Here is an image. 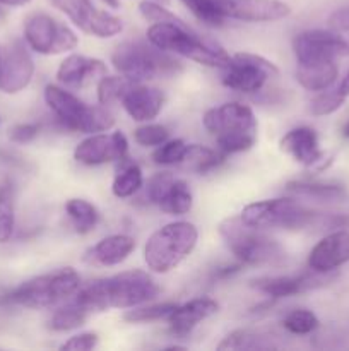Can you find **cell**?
Masks as SVG:
<instances>
[{
  "instance_id": "obj_28",
  "label": "cell",
  "mask_w": 349,
  "mask_h": 351,
  "mask_svg": "<svg viewBox=\"0 0 349 351\" xmlns=\"http://www.w3.org/2000/svg\"><path fill=\"white\" fill-rule=\"evenodd\" d=\"M127 158H123L120 163L118 173H116L115 180L112 184V192L115 197L118 199H127L132 197L133 194L140 191L144 184V177H142V170L137 163H132V161H125Z\"/></svg>"
},
{
  "instance_id": "obj_40",
  "label": "cell",
  "mask_w": 349,
  "mask_h": 351,
  "mask_svg": "<svg viewBox=\"0 0 349 351\" xmlns=\"http://www.w3.org/2000/svg\"><path fill=\"white\" fill-rule=\"evenodd\" d=\"M139 12L149 23H174V24H185L183 21L168 9H164L163 3L154 2V0H144L139 3Z\"/></svg>"
},
{
  "instance_id": "obj_19",
  "label": "cell",
  "mask_w": 349,
  "mask_h": 351,
  "mask_svg": "<svg viewBox=\"0 0 349 351\" xmlns=\"http://www.w3.org/2000/svg\"><path fill=\"white\" fill-rule=\"evenodd\" d=\"M135 122H151L161 113L164 105V95L157 88H149L135 82L120 101Z\"/></svg>"
},
{
  "instance_id": "obj_13",
  "label": "cell",
  "mask_w": 349,
  "mask_h": 351,
  "mask_svg": "<svg viewBox=\"0 0 349 351\" xmlns=\"http://www.w3.org/2000/svg\"><path fill=\"white\" fill-rule=\"evenodd\" d=\"M293 50L298 65H307L335 60L341 55L348 53L349 45L341 34L334 31L308 29L296 34L293 41Z\"/></svg>"
},
{
  "instance_id": "obj_42",
  "label": "cell",
  "mask_w": 349,
  "mask_h": 351,
  "mask_svg": "<svg viewBox=\"0 0 349 351\" xmlns=\"http://www.w3.org/2000/svg\"><path fill=\"white\" fill-rule=\"evenodd\" d=\"M38 134H40L38 123H17L9 130V139L17 144H27L36 139Z\"/></svg>"
},
{
  "instance_id": "obj_12",
  "label": "cell",
  "mask_w": 349,
  "mask_h": 351,
  "mask_svg": "<svg viewBox=\"0 0 349 351\" xmlns=\"http://www.w3.org/2000/svg\"><path fill=\"white\" fill-rule=\"evenodd\" d=\"M51 5L64 12L75 26L96 38H113L122 33L120 17L96 9L91 0H50Z\"/></svg>"
},
{
  "instance_id": "obj_26",
  "label": "cell",
  "mask_w": 349,
  "mask_h": 351,
  "mask_svg": "<svg viewBox=\"0 0 349 351\" xmlns=\"http://www.w3.org/2000/svg\"><path fill=\"white\" fill-rule=\"evenodd\" d=\"M89 315H91L89 311H86L75 298H72V300H65V304L53 312L48 321V328L55 332L74 331L86 324Z\"/></svg>"
},
{
  "instance_id": "obj_38",
  "label": "cell",
  "mask_w": 349,
  "mask_h": 351,
  "mask_svg": "<svg viewBox=\"0 0 349 351\" xmlns=\"http://www.w3.org/2000/svg\"><path fill=\"white\" fill-rule=\"evenodd\" d=\"M168 139H170V130L159 123H146L133 130V141L144 147L161 146Z\"/></svg>"
},
{
  "instance_id": "obj_22",
  "label": "cell",
  "mask_w": 349,
  "mask_h": 351,
  "mask_svg": "<svg viewBox=\"0 0 349 351\" xmlns=\"http://www.w3.org/2000/svg\"><path fill=\"white\" fill-rule=\"evenodd\" d=\"M324 274H318L311 271V274H301V276H276V278H259L250 283V287L259 290L260 293L267 297L279 300V298L293 297L305 290L317 287L322 281Z\"/></svg>"
},
{
  "instance_id": "obj_21",
  "label": "cell",
  "mask_w": 349,
  "mask_h": 351,
  "mask_svg": "<svg viewBox=\"0 0 349 351\" xmlns=\"http://www.w3.org/2000/svg\"><path fill=\"white\" fill-rule=\"evenodd\" d=\"M218 308V302H214L212 298H194L187 304L177 305L166 317V321L174 336H187L195 326L214 315Z\"/></svg>"
},
{
  "instance_id": "obj_41",
  "label": "cell",
  "mask_w": 349,
  "mask_h": 351,
  "mask_svg": "<svg viewBox=\"0 0 349 351\" xmlns=\"http://www.w3.org/2000/svg\"><path fill=\"white\" fill-rule=\"evenodd\" d=\"M99 343V338L96 332H81V335L72 336L68 341H65L60 346L62 350H70V351H89L96 348Z\"/></svg>"
},
{
  "instance_id": "obj_39",
  "label": "cell",
  "mask_w": 349,
  "mask_h": 351,
  "mask_svg": "<svg viewBox=\"0 0 349 351\" xmlns=\"http://www.w3.org/2000/svg\"><path fill=\"white\" fill-rule=\"evenodd\" d=\"M344 101L346 98L339 95L337 89H334V91H327V89H325V91H322L320 95L315 96V98L311 99V105H310L311 115L315 117L331 115V113L337 112V110L344 105Z\"/></svg>"
},
{
  "instance_id": "obj_34",
  "label": "cell",
  "mask_w": 349,
  "mask_h": 351,
  "mask_svg": "<svg viewBox=\"0 0 349 351\" xmlns=\"http://www.w3.org/2000/svg\"><path fill=\"white\" fill-rule=\"evenodd\" d=\"M272 348L270 343H266V338L255 335L250 329H236L229 332L224 339L218 345V350H263Z\"/></svg>"
},
{
  "instance_id": "obj_25",
  "label": "cell",
  "mask_w": 349,
  "mask_h": 351,
  "mask_svg": "<svg viewBox=\"0 0 349 351\" xmlns=\"http://www.w3.org/2000/svg\"><path fill=\"white\" fill-rule=\"evenodd\" d=\"M192 204H194V197H192V191L187 182L183 178H173L161 201L157 202V208L168 215L181 216L190 211Z\"/></svg>"
},
{
  "instance_id": "obj_45",
  "label": "cell",
  "mask_w": 349,
  "mask_h": 351,
  "mask_svg": "<svg viewBox=\"0 0 349 351\" xmlns=\"http://www.w3.org/2000/svg\"><path fill=\"white\" fill-rule=\"evenodd\" d=\"M335 89H337L339 95L344 96L346 99L349 98V71H348V74H346L344 77H342V81L339 82V86Z\"/></svg>"
},
{
  "instance_id": "obj_17",
  "label": "cell",
  "mask_w": 349,
  "mask_h": 351,
  "mask_svg": "<svg viewBox=\"0 0 349 351\" xmlns=\"http://www.w3.org/2000/svg\"><path fill=\"white\" fill-rule=\"evenodd\" d=\"M349 261V232L337 230L328 233L311 249L308 267L318 274H328Z\"/></svg>"
},
{
  "instance_id": "obj_9",
  "label": "cell",
  "mask_w": 349,
  "mask_h": 351,
  "mask_svg": "<svg viewBox=\"0 0 349 351\" xmlns=\"http://www.w3.org/2000/svg\"><path fill=\"white\" fill-rule=\"evenodd\" d=\"M240 218L246 225L259 230L281 228L296 232V230H303L307 226L313 225L318 219V215L301 206L294 199L277 197L245 206Z\"/></svg>"
},
{
  "instance_id": "obj_18",
  "label": "cell",
  "mask_w": 349,
  "mask_h": 351,
  "mask_svg": "<svg viewBox=\"0 0 349 351\" xmlns=\"http://www.w3.org/2000/svg\"><path fill=\"white\" fill-rule=\"evenodd\" d=\"M103 75H106L105 62L77 53L68 55L57 71L58 82L67 89H81L91 82H98Z\"/></svg>"
},
{
  "instance_id": "obj_30",
  "label": "cell",
  "mask_w": 349,
  "mask_h": 351,
  "mask_svg": "<svg viewBox=\"0 0 349 351\" xmlns=\"http://www.w3.org/2000/svg\"><path fill=\"white\" fill-rule=\"evenodd\" d=\"M65 213L70 218L75 232L81 233V235L92 232L99 221L98 209L84 199H68L67 204H65Z\"/></svg>"
},
{
  "instance_id": "obj_50",
  "label": "cell",
  "mask_w": 349,
  "mask_h": 351,
  "mask_svg": "<svg viewBox=\"0 0 349 351\" xmlns=\"http://www.w3.org/2000/svg\"><path fill=\"white\" fill-rule=\"evenodd\" d=\"M0 57H2V47H0Z\"/></svg>"
},
{
  "instance_id": "obj_31",
  "label": "cell",
  "mask_w": 349,
  "mask_h": 351,
  "mask_svg": "<svg viewBox=\"0 0 349 351\" xmlns=\"http://www.w3.org/2000/svg\"><path fill=\"white\" fill-rule=\"evenodd\" d=\"M16 189L10 180L0 184V243H7L14 235L16 228Z\"/></svg>"
},
{
  "instance_id": "obj_14",
  "label": "cell",
  "mask_w": 349,
  "mask_h": 351,
  "mask_svg": "<svg viewBox=\"0 0 349 351\" xmlns=\"http://www.w3.org/2000/svg\"><path fill=\"white\" fill-rule=\"evenodd\" d=\"M34 74V62L21 40L10 41L2 48L0 57V91L17 95L29 86Z\"/></svg>"
},
{
  "instance_id": "obj_33",
  "label": "cell",
  "mask_w": 349,
  "mask_h": 351,
  "mask_svg": "<svg viewBox=\"0 0 349 351\" xmlns=\"http://www.w3.org/2000/svg\"><path fill=\"white\" fill-rule=\"evenodd\" d=\"M202 24L211 27H221L226 23L219 0H180Z\"/></svg>"
},
{
  "instance_id": "obj_2",
  "label": "cell",
  "mask_w": 349,
  "mask_h": 351,
  "mask_svg": "<svg viewBox=\"0 0 349 351\" xmlns=\"http://www.w3.org/2000/svg\"><path fill=\"white\" fill-rule=\"evenodd\" d=\"M204 127L216 137L218 149L226 154L245 153L257 143V119L242 103H224L205 112Z\"/></svg>"
},
{
  "instance_id": "obj_11",
  "label": "cell",
  "mask_w": 349,
  "mask_h": 351,
  "mask_svg": "<svg viewBox=\"0 0 349 351\" xmlns=\"http://www.w3.org/2000/svg\"><path fill=\"white\" fill-rule=\"evenodd\" d=\"M277 75L279 69L276 64L260 55L240 51L231 55L228 65L222 69V84L240 93H257Z\"/></svg>"
},
{
  "instance_id": "obj_44",
  "label": "cell",
  "mask_w": 349,
  "mask_h": 351,
  "mask_svg": "<svg viewBox=\"0 0 349 351\" xmlns=\"http://www.w3.org/2000/svg\"><path fill=\"white\" fill-rule=\"evenodd\" d=\"M242 267H243L242 263L233 264V266H224V267H221V269L216 271L214 278H216V280H226V278H229V276H233V274L240 273V269H242Z\"/></svg>"
},
{
  "instance_id": "obj_27",
  "label": "cell",
  "mask_w": 349,
  "mask_h": 351,
  "mask_svg": "<svg viewBox=\"0 0 349 351\" xmlns=\"http://www.w3.org/2000/svg\"><path fill=\"white\" fill-rule=\"evenodd\" d=\"M286 189L298 195L317 199V201H322V202L344 201V199L348 197V192H346V189L342 187V185L324 184V182H303V180L289 182Z\"/></svg>"
},
{
  "instance_id": "obj_8",
  "label": "cell",
  "mask_w": 349,
  "mask_h": 351,
  "mask_svg": "<svg viewBox=\"0 0 349 351\" xmlns=\"http://www.w3.org/2000/svg\"><path fill=\"white\" fill-rule=\"evenodd\" d=\"M113 67L118 74L142 82L154 77L177 75L181 71L180 62L171 58L166 51L159 50L153 43L144 41H123L112 53Z\"/></svg>"
},
{
  "instance_id": "obj_3",
  "label": "cell",
  "mask_w": 349,
  "mask_h": 351,
  "mask_svg": "<svg viewBox=\"0 0 349 351\" xmlns=\"http://www.w3.org/2000/svg\"><path fill=\"white\" fill-rule=\"evenodd\" d=\"M147 41L159 50L173 51L207 67L224 69L231 57L222 47L192 33L187 24L153 23L147 29Z\"/></svg>"
},
{
  "instance_id": "obj_49",
  "label": "cell",
  "mask_w": 349,
  "mask_h": 351,
  "mask_svg": "<svg viewBox=\"0 0 349 351\" xmlns=\"http://www.w3.org/2000/svg\"><path fill=\"white\" fill-rule=\"evenodd\" d=\"M3 17H5V10H3L2 5H0V21H2Z\"/></svg>"
},
{
  "instance_id": "obj_5",
  "label": "cell",
  "mask_w": 349,
  "mask_h": 351,
  "mask_svg": "<svg viewBox=\"0 0 349 351\" xmlns=\"http://www.w3.org/2000/svg\"><path fill=\"white\" fill-rule=\"evenodd\" d=\"M198 240V230L190 221H173L161 226L144 245V261L156 274H166L180 266Z\"/></svg>"
},
{
  "instance_id": "obj_1",
  "label": "cell",
  "mask_w": 349,
  "mask_h": 351,
  "mask_svg": "<svg viewBox=\"0 0 349 351\" xmlns=\"http://www.w3.org/2000/svg\"><path fill=\"white\" fill-rule=\"evenodd\" d=\"M159 295V287L146 271H123L115 276L105 278L79 288L74 298L89 311V314L105 312L108 308H133L154 300Z\"/></svg>"
},
{
  "instance_id": "obj_20",
  "label": "cell",
  "mask_w": 349,
  "mask_h": 351,
  "mask_svg": "<svg viewBox=\"0 0 349 351\" xmlns=\"http://www.w3.org/2000/svg\"><path fill=\"white\" fill-rule=\"evenodd\" d=\"M279 146L284 153L305 167H315L325 158V153L318 147L317 132L311 127H296L289 130L281 139Z\"/></svg>"
},
{
  "instance_id": "obj_6",
  "label": "cell",
  "mask_w": 349,
  "mask_h": 351,
  "mask_svg": "<svg viewBox=\"0 0 349 351\" xmlns=\"http://www.w3.org/2000/svg\"><path fill=\"white\" fill-rule=\"evenodd\" d=\"M44 101L53 112L57 122L72 132L98 134L106 132L115 125V119L106 106L86 105L64 86L48 84L44 88Z\"/></svg>"
},
{
  "instance_id": "obj_46",
  "label": "cell",
  "mask_w": 349,
  "mask_h": 351,
  "mask_svg": "<svg viewBox=\"0 0 349 351\" xmlns=\"http://www.w3.org/2000/svg\"><path fill=\"white\" fill-rule=\"evenodd\" d=\"M31 0H0V5H9V7H23L27 5Z\"/></svg>"
},
{
  "instance_id": "obj_23",
  "label": "cell",
  "mask_w": 349,
  "mask_h": 351,
  "mask_svg": "<svg viewBox=\"0 0 349 351\" xmlns=\"http://www.w3.org/2000/svg\"><path fill=\"white\" fill-rule=\"evenodd\" d=\"M135 249V240L129 235H109L99 240L86 252L84 261L92 266L112 267L122 264Z\"/></svg>"
},
{
  "instance_id": "obj_35",
  "label": "cell",
  "mask_w": 349,
  "mask_h": 351,
  "mask_svg": "<svg viewBox=\"0 0 349 351\" xmlns=\"http://www.w3.org/2000/svg\"><path fill=\"white\" fill-rule=\"evenodd\" d=\"M177 307L173 302H164V304L147 305V307H133L132 311H127L123 315V321L132 322V324H140V322H156L161 319H166L171 311Z\"/></svg>"
},
{
  "instance_id": "obj_43",
  "label": "cell",
  "mask_w": 349,
  "mask_h": 351,
  "mask_svg": "<svg viewBox=\"0 0 349 351\" xmlns=\"http://www.w3.org/2000/svg\"><path fill=\"white\" fill-rule=\"evenodd\" d=\"M328 26L334 31H349V5L334 10L328 17Z\"/></svg>"
},
{
  "instance_id": "obj_7",
  "label": "cell",
  "mask_w": 349,
  "mask_h": 351,
  "mask_svg": "<svg viewBox=\"0 0 349 351\" xmlns=\"http://www.w3.org/2000/svg\"><path fill=\"white\" fill-rule=\"evenodd\" d=\"M219 235L224 240L229 252L243 266L277 263L284 257V250L262 230L246 225L240 216L226 218L219 223Z\"/></svg>"
},
{
  "instance_id": "obj_37",
  "label": "cell",
  "mask_w": 349,
  "mask_h": 351,
  "mask_svg": "<svg viewBox=\"0 0 349 351\" xmlns=\"http://www.w3.org/2000/svg\"><path fill=\"white\" fill-rule=\"evenodd\" d=\"M188 144H185L181 139H168L153 153V161L156 165L163 167H171V165L183 163L185 153H187Z\"/></svg>"
},
{
  "instance_id": "obj_47",
  "label": "cell",
  "mask_w": 349,
  "mask_h": 351,
  "mask_svg": "<svg viewBox=\"0 0 349 351\" xmlns=\"http://www.w3.org/2000/svg\"><path fill=\"white\" fill-rule=\"evenodd\" d=\"M103 2H105L106 5L113 7V9H116V7L120 5V0H103Z\"/></svg>"
},
{
  "instance_id": "obj_24",
  "label": "cell",
  "mask_w": 349,
  "mask_h": 351,
  "mask_svg": "<svg viewBox=\"0 0 349 351\" xmlns=\"http://www.w3.org/2000/svg\"><path fill=\"white\" fill-rule=\"evenodd\" d=\"M339 69L335 60L298 65L296 69V81L307 91H325L334 84Z\"/></svg>"
},
{
  "instance_id": "obj_29",
  "label": "cell",
  "mask_w": 349,
  "mask_h": 351,
  "mask_svg": "<svg viewBox=\"0 0 349 351\" xmlns=\"http://www.w3.org/2000/svg\"><path fill=\"white\" fill-rule=\"evenodd\" d=\"M226 158H228V154L222 153L221 149L216 151L211 149V147L198 146V144H188L183 163H187L197 173H207V171L221 167Z\"/></svg>"
},
{
  "instance_id": "obj_32",
  "label": "cell",
  "mask_w": 349,
  "mask_h": 351,
  "mask_svg": "<svg viewBox=\"0 0 349 351\" xmlns=\"http://www.w3.org/2000/svg\"><path fill=\"white\" fill-rule=\"evenodd\" d=\"M137 81L125 77V75H103L96 86V95H98L99 105H113L116 101H122L125 93L135 84Z\"/></svg>"
},
{
  "instance_id": "obj_4",
  "label": "cell",
  "mask_w": 349,
  "mask_h": 351,
  "mask_svg": "<svg viewBox=\"0 0 349 351\" xmlns=\"http://www.w3.org/2000/svg\"><path fill=\"white\" fill-rule=\"evenodd\" d=\"M81 288V276L72 267L41 274L24 281L3 295L2 304L24 308H51L72 297Z\"/></svg>"
},
{
  "instance_id": "obj_10",
  "label": "cell",
  "mask_w": 349,
  "mask_h": 351,
  "mask_svg": "<svg viewBox=\"0 0 349 351\" xmlns=\"http://www.w3.org/2000/svg\"><path fill=\"white\" fill-rule=\"evenodd\" d=\"M24 41L31 50L41 55H60L79 45V38L70 27L44 12H34L27 17Z\"/></svg>"
},
{
  "instance_id": "obj_15",
  "label": "cell",
  "mask_w": 349,
  "mask_h": 351,
  "mask_svg": "<svg viewBox=\"0 0 349 351\" xmlns=\"http://www.w3.org/2000/svg\"><path fill=\"white\" fill-rule=\"evenodd\" d=\"M127 154H129V141L120 130L113 134H89V137L81 141L74 149L75 161L88 167L122 161Z\"/></svg>"
},
{
  "instance_id": "obj_36",
  "label": "cell",
  "mask_w": 349,
  "mask_h": 351,
  "mask_svg": "<svg viewBox=\"0 0 349 351\" xmlns=\"http://www.w3.org/2000/svg\"><path fill=\"white\" fill-rule=\"evenodd\" d=\"M283 328L291 335H310L318 328V319L311 311L296 308L283 319Z\"/></svg>"
},
{
  "instance_id": "obj_48",
  "label": "cell",
  "mask_w": 349,
  "mask_h": 351,
  "mask_svg": "<svg viewBox=\"0 0 349 351\" xmlns=\"http://www.w3.org/2000/svg\"><path fill=\"white\" fill-rule=\"evenodd\" d=\"M342 136H344L346 139H349V120L344 123V127H342Z\"/></svg>"
},
{
  "instance_id": "obj_16",
  "label": "cell",
  "mask_w": 349,
  "mask_h": 351,
  "mask_svg": "<svg viewBox=\"0 0 349 351\" xmlns=\"http://www.w3.org/2000/svg\"><path fill=\"white\" fill-rule=\"evenodd\" d=\"M226 19L243 23H274L291 14L289 3L283 0H219Z\"/></svg>"
}]
</instances>
